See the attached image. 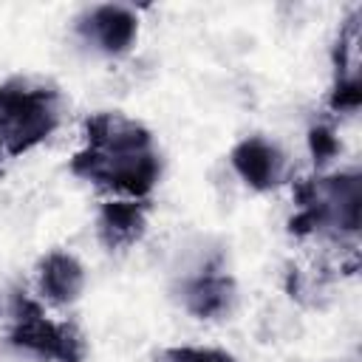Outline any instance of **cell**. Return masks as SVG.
Returning a JSON list of instances; mask_svg holds the SVG:
<instances>
[{"label":"cell","mask_w":362,"mask_h":362,"mask_svg":"<svg viewBox=\"0 0 362 362\" xmlns=\"http://www.w3.org/2000/svg\"><path fill=\"white\" fill-rule=\"evenodd\" d=\"M88 147L71 158V173L107 189L141 198L153 189L161 161L144 124L122 113H93L85 122Z\"/></svg>","instance_id":"1"},{"label":"cell","mask_w":362,"mask_h":362,"mask_svg":"<svg viewBox=\"0 0 362 362\" xmlns=\"http://www.w3.org/2000/svg\"><path fill=\"white\" fill-rule=\"evenodd\" d=\"M59 96L20 79L0 85V158H14L48 139L59 122Z\"/></svg>","instance_id":"2"},{"label":"cell","mask_w":362,"mask_h":362,"mask_svg":"<svg viewBox=\"0 0 362 362\" xmlns=\"http://www.w3.org/2000/svg\"><path fill=\"white\" fill-rule=\"evenodd\" d=\"M294 198L303 206L291 221L288 232L291 235H308L320 226H339L345 232L359 229V175L356 173H342L331 178H314V181H297L294 184Z\"/></svg>","instance_id":"3"},{"label":"cell","mask_w":362,"mask_h":362,"mask_svg":"<svg viewBox=\"0 0 362 362\" xmlns=\"http://www.w3.org/2000/svg\"><path fill=\"white\" fill-rule=\"evenodd\" d=\"M14 325H11V345L25 348L42 359L54 362H82L85 359V342L76 325L71 322H54L42 314V308L28 300L25 294H14Z\"/></svg>","instance_id":"4"},{"label":"cell","mask_w":362,"mask_h":362,"mask_svg":"<svg viewBox=\"0 0 362 362\" xmlns=\"http://www.w3.org/2000/svg\"><path fill=\"white\" fill-rule=\"evenodd\" d=\"M232 167L238 170V175L252 187V189H272L280 184L283 178V156L280 150L260 139V136H249L243 141L235 144L232 150Z\"/></svg>","instance_id":"5"},{"label":"cell","mask_w":362,"mask_h":362,"mask_svg":"<svg viewBox=\"0 0 362 362\" xmlns=\"http://www.w3.org/2000/svg\"><path fill=\"white\" fill-rule=\"evenodd\" d=\"M136 14L124 6H96L85 23L82 31L105 51V54H122L130 48L136 37Z\"/></svg>","instance_id":"6"},{"label":"cell","mask_w":362,"mask_h":362,"mask_svg":"<svg viewBox=\"0 0 362 362\" xmlns=\"http://www.w3.org/2000/svg\"><path fill=\"white\" fill-rule=\"evenodd\" d=\"M99 240L107 249L133 246L147 226V204L141 201H107L99 212Z\"/></svg>","instance_id":"7"},{"label":"cell","mask_w":362,"mask_h":362,"mask_svg":"<svg viewBox=\"0 0 362 362\" xmlns=\"http://www.w3.org/2000/svg\"><path fill=\"white\" fill-rule=\"evenodd\" d=\"M40 286L45 297L57 305L74 303L85 288V269L68 252H51L40 263Z\"/></svg>","instance_id":"8"},{"label":"cell","mask_w":362,"mask_h":362,"mask_svg":"<svg viewBox=\"0 0 362 362\" xmlns=\"http://www.w3.org/2000/svg\"><path fill=\"white\" fill-rule=\"evenodd\" d=\"M235 297V283L226 274H201L184 286V305L192 317L212 320L229 311Z\"/></svg>","instance_id":"9"},{"label":"cell","mask_w":362,"mask_h":362,"mask_svg":"<svg viewBox=\"0 0 362 362\" xmlns=\"http://www.w3.org/2000/svg\"><path fill=\"white\" fill-rule=\"evenodd\" d=\"M308 147H311V156H314V161H317V167H320V164L331 161V158L339 153V139L334 136L331 127L317 124V127L308 130Z\"/></svg>","instance_id":"10"},{"label":"cell","mask_w":362,"mask_h":362,"mask_svg":"<svg viewBox=\"0 0 362 362\" xmlns=\"http://www.w3.org/2000/svg\"><path fill=\"white\" fill-rule=\"evenodd\" d=\"M328 105L334 110H356L362 105V85L356 76H339L337 88L331 90Z\"/></svg>","instance_id":"11"},{"label":"cell","mask_w":362,"mask_h":362,"mask_svg":"<svg viewBox=\"0 0 362 362\" xmlns=\"http://www.w3.org/2000/svg\"><path fill=\"white\" fill-rule=\"evenodd\" d=\"M164 362H235V356L215 348H170L164 351Z\"/></svg>","instance_id":"12"}]
</instances>
